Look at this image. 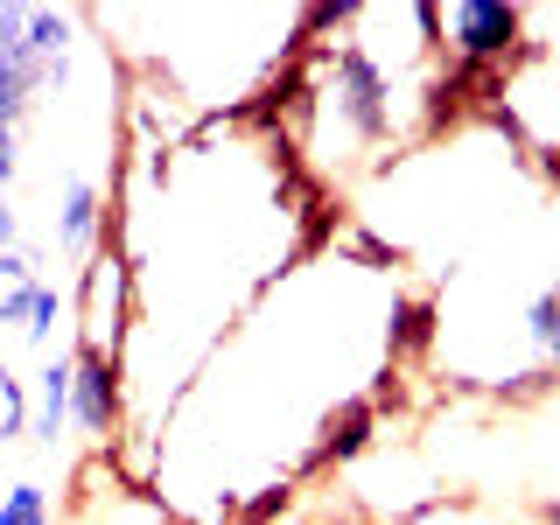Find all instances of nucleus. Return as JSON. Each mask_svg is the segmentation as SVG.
<instances>
[{"label":"nucleus","instance_id":"f257e3e1","mask_svg":"<svg viewBox=\"0 0 560 525\" xmlns=\"http://www.w3.org/2000/svg\"><path fill=\"white\" fill-rule=\"evenodd\" d=\"M323 113L358 140V148H385L399 119V78L385 70V57L364 35H343L329 49V84H323Z\"/></svg>","mask_w":560,"mask_h":525},{"label":"nucleus","instance_id":"f03ea898","mask_svg":"<svg viewBox=\"0 0 560 525\" xmlns=\"http://www.w3.org/2000/svg\"><path fill=\"white\" fill-rule=\"evenodd\" d=\"M525 22L533 14L512 8V0H434V43L463 70H483V78L512 70V57L533 43Z\"/></svg>","mask_w":560,"mask_h":525},{"label":"nucleus","instance_id":"7ed1b4c3","mask_svg":"<svg viewBox=\"0 0 560 525\" xmlns=\"http://www.w3.org/2000/svg\"><path fill=\"white\" fill-rule=\"evenodd\" d=\"M49 238H57V253L78 273L105 253V183H98V175H78V168H70L63 183H57V218H49Z\"/></svg>","mask_w":560,"mask_h":525},{"label":"nucleus","instance_id":"20e7f679","mask_svg":"<svg viewBox=\"0 0 560 525\" xmlns=\"http://www.w3.org/2000/svg\"><path fill=\"white\" fill-rule=\"evenodd\" d=\"M70 428L92 448H113L119 434V358L98 343H78V393H70Z\"/></svg>","mask_w":560,"mask_h":525},{"label":"nucleus","instance_id":"39448f33","mask_svg":"<svg viewBox=\"0 0 560 525\" xmlns=\"http://www.w3.org/2000/svg\"><path fill=\"white\" fill-rule=\"evenodd\" d=\"M0 323L49 358V350H57V329L78 323V294L57 288L49 273H35V280H22V288H0Z\"/></svg>","mask_w":560,"mask_h":525},{"label":"nucleus","instance_id":"423d86ee","mask_svg":"<svg viewBox=\"0 0 560 525\" xmlns=\"http://www.w3.org/2000/svg\"><path fill=\"white\" fill-rule=\"evenodd\" d=\"M70 393H78V343L70 350H49L28 378V399H35V420H28V442L57 455L63 428H70Z\"/></svg>","mask_w":560,"mask_h":525},{"label":"nucleus","instance_id":"0eeeda50","mask_svg":"<svg viewBox=\"0 0 560 525\" xmlns=\"http://www.w3.org/2000/svg\"><path fill=\"white\" fill-rule=\"evenodd\" d=\"M43 92H49V63H35L28 49L0 43V119H8V127H22Z\"/></svg>","mask_w":560,"mask_h":525},{"label":"nucleus","instance_id":"6e6552de","mask_svg":"<svg viewBox=\"0 0 560 525\" xmlns=\"http://www.w3.org/2000/svg\"><path fill=\"white\" fill-rule=\"evenodd\" d=\"M525 343H533V358L560 364V280H547V288L525 302Z\"/></svg>","mask_w":560,"mask_h":525},{"label":"nucleus","instance_id":"1a4fd4ad","mask_svg":"<svg viewBox=\"0 0 560 525\" xmlns=\"http://www.w3.org/2000/svg\"><path fill=\"white\" fill-rule=\"evenodd\" d=\"M28 420H35V399H28V378L14 372L8 358H0V448H14L28 434Z\"/></svg>","mask_w":560,"mask_h":525},{"label":"nucleus","instance_id":"9d476101","mask_svg":"<svg viewBox=\"0 0 560 525\" xmlns=\"http://www.w3.org/2000/svg\"><path fill=\"white\" fill-rule=\"evenodd\" d=\"M0 525H57V512H49V490L35 477H14L8 490H0Z\"/></svg>","mask_w":560,"mask_h":525},{"label":"nucleus","instance_id":"9b49d317","mask_svg":"<svg viewBox=\"0 0 560 525\" xmlns=\"http://www.w3.org/2000/svg\"><path fill=\"white\" fill-rule=\"evenodd\" d=\"M14 175H22V127L0 119V189H14Z\"/></svg>","mask_w":560,"mask_h":525},{"label":"nucleus","instance_id":"f8f14e48","mask_svg":"<svg viewBox=\"0 0 560 525\" xmlns=\"http://www.w3.org/2000/svg\"><path fill=\"white\" fill-rule=\"evenodd\" d=\"M0 253H22V210H14V189H0Z\"/></svg>","mask_w":560,"mask_h":525},{"label":"nucleus","instance_id":"ddd939ff","mask_svg":"<svg viewBox=\"0 0 560 525\" xmlns=\"http://www.w3.org/2000/svg\"><path fill=\"white\" fill-rule=\"evenodd\" d=\"M539 518H547V525H560V504H547V512H539Z\"/></svg>","mask_w":560,"mask_h":525}]
</instances>
